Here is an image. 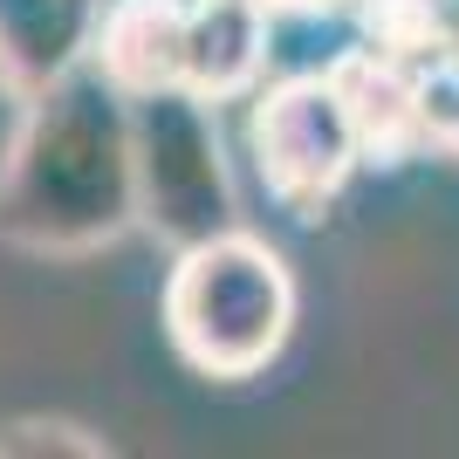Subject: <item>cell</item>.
Instances as JSON below:
<instances>
[{"label":"cell","instance_id":"1","mask_svg":"<svg viewBox=\"0 0 459 459\" xmlns=\"http://www.w3.org/2000/svg\"><path fill=\"white\" fill-rule=\"evenodd\" d=\"M144 227L137 212L131 90L96 62L21 96V124L0 152V240L28 254H90Z\"/></svg>","mask_w":459,"mask_h":459},{"label":"cell","instance_id":"2","mask_svg":"<svg viewBox=\"0 0 459 459\" xmlns=\"http://www.w3.org/2000/svg\"><path fill=\"white\" fill-rule=\"evenodd\" d=\"M295 329V281L288 261L247 227L178 247L165 281V336L199 377H254L281 357Z\"/></svg>","mask_w":459,"mask_h":459},{"label":"cell","instance_id":"3","mask_svg":"<svg viewBox=\"0 0 459 459\" xmlns=\"http://www.w3.org/2000/svg\"><path fill=\"white\" fill-rule=\"evenodd\" d=\"M220 103L186 82L131 96V144H137V212L165 247H199L212 233L240 227L233 172L220 152Z\"/></svg>","mask_w":459,"mask_h":459},{"label":"cell","instance_id":"4","mask_svg":"<svg viewBox=\"0 0 459 459\" xmlns=\"http://www.w3.org/2000/svg\"><path fill=\"white\" fill-rule=\"evenodd\" d=\"M247 152L261 186L281 199L295 220H323L336 192L364 165V124L350 110V90L336 69H295L254 96L247 117Z\"/></svg>","mask_w":459,"mask_h":459},{"label":"cell","instance_id":"5","mask_svg":"<svg viewBox=\"0 0 459 459\" xmlns=\"http://www.w3.org/2000/svg\"><path fill=\"white\" fill-rule=\"evenodd\" d=\"M103 0H0V82L35 96L96 56Z\"/></svg>","mask_w":459,"mask_h":459},{"label":"cell","instance_id":"6","mask_svg":"<svg viewBox=\"0 0 459 459\" xmlns=\"http://www.w3.org/2000/svg\"><path fill=\"white\" fill-rule=\"evenodd\" d=\"M268 35L274 7L268 0H192L186 21V90L233 103L247 96L268 69Z\"/></svg>","mask_w":459,"mask_h":459},{"label":"cell","instance_id":"7","mask_svg":"<svg viewBox=\"0 0 459 459\" xmlns=\"http://www.w3.org/2000/svg\"><path fill=\"white\" fill-rule=\"evenodd\" d=\"M186 21H192V0H103L90 62L131 96L186 82Z\"/></svg>","mask_w":459,"mask_h":459},{"label":"cell","instance_id":"8","mask_svg":"<svg viewBox=\"0 0 459 459\" xmlns=\"http://www.w3.org/2000/svg\"><path fill=\"white\" fill-rule=\"evenodd\" d=\"M0 453H110V446L82 432V425H48V419H28V425H7L0 432Z\"/></svg>","mask_w":459,"mask_h":459},{"label":"cell","instance_id":"9","mask_svg":"<svg viewBox=\"0 0 459 459\" xmlns=\"http://www.w3.org/2000/svg\"><path fill=\"white\" fill-rule=\"evenodd\" d=\"M439 69L459 82V0H453V14H446V62H439Z\"/></svg>","mask_w":459,"mask_h":459}]
</instances>
